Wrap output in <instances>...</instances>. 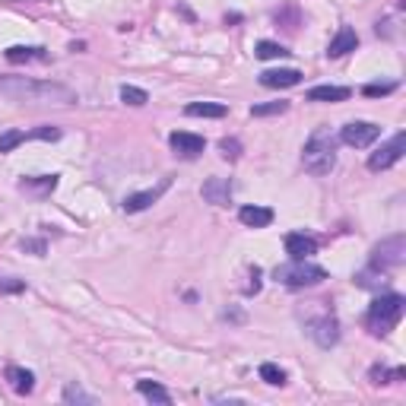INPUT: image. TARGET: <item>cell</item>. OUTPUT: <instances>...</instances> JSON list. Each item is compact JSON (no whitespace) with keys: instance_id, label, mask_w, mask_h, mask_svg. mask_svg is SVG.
<instances>
[{"instance_id":"1","label":"cell","mask_w":406,"mask_h":406,"mask_svg":"<svg viewBox=\"0 0 406 406\" xmlns=\"http://www.w3.org/2000/svg\"><path fill=\"white\" fill-rule=\"evenodd\" d=\"M0 96L10 102H26V105H73L77 92L64 83L32 77H0Z\"/></svg>"},{"instance_id":"2","label":"cell","mask_w":406,"mask_h":406,"mask_svg":"<svg viewBox=\"0 0 406 406\" xmlns=\"http://www.w3.org/2000/svg\"><path fill=\"white\" fill-rule=\"evenodd\" d=\"M336 143L340 140L334 137V133L327 131V127H317L314 133L308 137V143H304L302 150V165L308 175H314V178H321V175H330L336 165Z\"/></svg>"},{"instance_id":"3","label":"cell","mask_w":406,"mask_h":406,"mask_svg":"<svg viewBox=\"0 0 406 406\" xmlns=\"http://www.w3.org/2000/svg\"><path fill=\"white\" fill-rule=\"evenodd\" d=\"M403 311H406V299L400 292H384L371 302L368 314H365V327H368L375 336H388L390 330L400 324Z\"/></svg>"},{"instance_id":"4","label":"cell","mask_w":406,"mask_h":406,"mask_svg":"<svg viewBox=\"0 0 406 406\" xmlns=\"http://www.w3.org/2000/svg\"><path fill=\"white\" fill-rule=\"evenodd\" d=\"M273 280L282 282V286H295V289L317 286V282L327 280V270L317 267V263H311L308 257H304V260H289V263H282V267H276Z\"/></svg>"},{"instance_id":"5","label":"cell","mask_w":406,"mask_h":406,"mask_svg":"<svg viewBox=\"0 0 406 406\" xmlns=\"http://www.w3.org/2000/svg\"><path fill=\"white\" fill-rule=\"evenodd\" d=\"M403 260H406L403 235H390V238H384L381 245L371 251V267H378V270H394V267H400Z\"/></svg>"},{"instance_id":"6","label":"cell","mask_w":406,"mask_h":406,"mask_svg":"<svg viewBox=\"0 0 406 406\" xmlns=\"http://www.w3.org/2000/svg\"><path fill=\"white\" fill-rule=\"evenodd\" d=\"M378 137H381V127L371 124V121H349L340 131V143L353 146V150H365V146H371Z\"/></svg>"},{"instance_id":"7","label":"cell","mask_w":406,"mask_h":406,"mask_svg":"<svg viewBox=\"0 0 406 406\" xmlns=\"http://www.w3.org/2000/svg\"><path fill=\"white\" fill-rule=\"evenodd\" d=\"M403 153H406V133L400 131V133H394V137H390L378 153L368 155V168L371 172H384V168L397 165V162L403 159Z\"/></svg>"},{"instance_id":"8","label":"cell","mask_w":406,"mask_h":406,"mask_svg":"<svg viewBox=\"0 0 406 406\" xmlns=\"http://www.w3.org/2000/svg\"><path fill=\"white\" fill-rule=\"evenodd\" d=\"M308 334L314 336L317 346L330 349V346H336V340H340V324H336L334 314H324V317H317V321L308 324Z\"/></svg>"},{"instance_id":"9","label":"cell","mask_w":406,"mask_h":406,"mask_svg":"<svg viewBox=\"0 0 406 406\" xmlns=\"http://www.w3.org/2000/svg\"><path fill=\"white\" fill-rule=\"evenodd\" d=\"M168 187H172V178L165 175V178H162L155 187H146V191H137V194H131V197H124V209H127V213H140V209L153 207V203L159 200Z\"/></svg>"},{"instance_id":"10","label":"cell","mask_w":406,"mask_h":406,"mask_svg":"<svg viewBox=\"0 0 406 406\" xmlns=\"http://www.w3.org/2000/svg\"><path fill=\"white\" fill-rule=\"evenodd\" d=\"M299 83H302V70H295V67L260 73V86H267V89H289V86H299Z\"/></svg>"},{"instance_id":"11","label":"cell","mask_w":406,"mask_h":406,"mask_svg":"<svg viewBox=\"0 0 406 406\" xmlns=\"http://www.w3.org/2000/svg\"><path fill=\"white\" fill-rule=\"evenodd\" d=\"M168 143H172V150L178 155H185V159H194V155L203 153V146H207V140L197 137V133H187V131H175L172 137H168Z\"/></svg>"},{"instance_id":"12","label":"cell","mask_w":406,"mask_h":406,"mask_svg":"<svg viewBox=\"0 0 406 406\" xmlns=\"http://www.w3.org/2000/svg\"><path fill=\"white\" fill-rule=\"evenodd\" d=\"M203 200L213 203V207H229V200H232V181L209 178L207 185H203Z\"/></svg>"},{"instance_id":"13","label":"cell","mask_w":406,"mask_h":406,"mask_svg":"<svg viewBox=\"0 0 406 406\" xmlns=\"http://www.w3.org/2000/svg\"><path fill=\"white\" fill-rule=\"evenodd\" d=\"M314 251H317V238H311V235H304V232L286 235V254L292 257V260H304V257H311Z\"/></svg>"},{"instance_id":"14","label":"cell","mask_w":406,"mask_h":406,"mask_svg":"<svg viewBox=\"0 0 406 406\" xmlns=\"http://www.w3.org/2000/svg\"><path fill=\"white\" fill-rule=\"evenodd\" d=\"M358 45V35L353 26H340V32H336L334 38H330V48H327V57H343V54L356 51Z\"/></svg>"},{"instance_id":"15","label":"cell","mask_w":406,"mask_h":406,"mask_svg":"<svg viewBox=\"0 0 406 406\" xmlns=\"http://www.w3.org/2000/svg\"><path fill=\"white\" fill-rule=\"evenodd\" d=\"M6 381H10V388L16 390L19 397L35 390V375H32L29 368H19V365H6Z\"/></svg>"},{"instance_id":"16","label":"cell","mask_w":406,"mask_h":406,"mask_svg":"<svg viewBox=\"0 0 406 406\" xmlns=\"http://www.w3.org/2000/svg\"><path fill=\"white\" fill-rule=\"evenodd\" d=\"M238 219L245 222L248 229H267L270 222H273V209L270 207H241Z\"/></svg>"},{"instance_id":"17","label":"cell","mask_w":406,"mask_h":406,"mask_svg":"<svg viewBox=\"0 0 406 406\" xmlns=\"http://www.w3.org/2000/svg\"><path fill=\"white\" fill-rule=\"evenodd\" d=\"M57 187V175H38V178H23L19 181V191L35 194V197H45Z\"/></svg>"},{"instance_id":"18","label":"cell","mask_w":406,"mask_h":406,"mask_svg":"<svg viewBox=\"0 0 406 406\" xmlns=\"http://www.w3.org/2000/svg\"><path fill=\"white\" fill-rule=\"evenodd\" d=\"M187 118H226L229 108L219 105V102H191V105L185 108Z\"/></svg>"},{"instance_id":"19","label":"cell","mask_w":406,"mask_h":406,"mask_svg":"<svg viewBox=\"0 0 406 406\" xmlns=\"http://www.w3.org/2000/svg\"><path fill=\"white\" fill-rule=\"evenodd\" d=\"M349 89L346 86H311L308 102H346Z\"/></svg>"},{"instance_id":"20","label":"cell","mask_w":406,"mask_h":406,"mask_svg":"<svg viewBox=\"0 0 406 406\" xmlns=\"http://www.w3.org/2000/svg\"><path fill=\"white\" fill-rule=\"evenodd\" d=\"M6 60H13V64H23V60H45L48 54L45 48H32V45H13V48H6Z\"/></svg>"},{"instance_id":"21","label":"cell","mask_w":406,"mask_h":406,"mask_svg":"<svg viewBox=\"0 0 406 406\" xmlns=\"http://www.w3.org/2000/svg\"><path fill=\"white\" fill-rule=\"evenodd\" d=\"M356 282L362 289H381L384 282H388V270H378V267H368V270H362V273L356 276Z\"/></svg>"},{"instance_id":"22","label":"cell","mask_w":406,"mask_h":406,"mask_svg":"<svg viewBox=\"0 0 406 406\" xmlns=\"http://www.w3.org/2000/svg\"><path fill=\"white\" fill-rule=\"evenodd\" d=\"M137 390L146 397V400H155V403H172L168 390H165V388H159L155 381H137Z\"/></svg>"},{"instance_id":"23","label":"cell","mask_w":406,"mask_h":406,"mask_svg":"<svg viewBox=\"0 0 406 406\" xmlns=\"http://www.w3.org/2000/svg\"><path fill=\"white\" fill-rule=\"evenodd\" d=\"M64 403H86V406H92V403H99V397L86 394L79 384H67V388H64Z\"/></svg>"},{"instance_id":"24","label":"cell","mask_w":406,"mask_h":406,"mask_svg":"<svg viewBox=\"0 0 406 406\" xmlns=\"http://www.w3.org/2000/svg\"><path fill=\"white\" fill-rule=\"evenodd\" d=\"M26 140H32L29 131H6V133H0V153H13L19 143H26Z\"/></svg>"},{"instance_id":"25","label":"cell","mask_w":406,"mask_h":406,"mask_svg":"<svg viewBox=\"0 0 406 406\" xmlns=\"http://www.w3.org/2000/svg\"><path fill=\"white\" fill-rule=\"evenodd\" d=\"M260 378L267 384H273V388H282V384H286V371H282L280 365H273V362H263L260 365Z\"/></svg>"},{"instance_id":"26","label":"cell","mask_w":406,"mask_h":406,"mask_svg":"<svg viewBox=\"0 0 406 406\" xmlns=\"http://www.w3.org/2000/svg\"><path fill=\"white\" fill-rule=\"evenodd\" d=\"M254 54L260 60H276V57H286V48L282 45H276V42H257V48H254Z\"/></svg>"},{"instance_id":"27","label":"cell","mask_w":406,"mask_h":406,"mask_svg":"<svg viewBox=\"0 0 406 406\" xmlns=\"http://www.w3.org/2000/svg\"><path fill=\"white\" fill-rule=\"evenodd\" d=\"M121 99H124L127 105H146V102H150V92L140 89V86H121Z\"/></svg>"},{"instance_id":"28","label":"cell","mask_w":406,"mask_h":406,"mask_svg":"<svg viewBox=\"0 0 406 406\" xmlns=\"http://www.w3.org/2000/svg\"><path fill=\"white\" fill-rule=\"evenodd\" d=\"M289 108V102H263V105H254L251 114L254 118H270V114H282Z\"/></svg>"},{"instance_id":"29","label":"cell","mask_w":406,"mask_h":406,"mask_svg":"<svg viewBox=\"0 0 406 406\" xmlns=\"http://www.w3.org/2000/svg\"><path fill=\"white\" fill-rule=\"evenodd\" d=\"M219 153H222V159H238V155H241V143H238V140H219Z\"/></svg>"},{"instance_id":"30","label":"cell","mask_w":406,"mask_h":406,"mask_svg":"<svg viewBox=\"0 0 406 406\" xmlns=\"http://www.w3.org/2000/svg\"><path fill=\"white\" fill-rule=\"evenodd\" d=\"M397 89V86L394 83H368V86H365V96H368V99H378V96H390V92H394Z\"/></svg>"},{"instance_id":"31","label":"cell","mask_w":406,"mask_h":406,"mask_svg":"<svg viewBox=\"0 0 406 406\" xmlns=\"http://www.w3.org/2000/svg\"><path fill=\"white\" fill-rule=\"evenodd\" d=\"M0 289H4V292H19V289H23V282H16V280H0Z\"/></svg>"}]
</instances>
